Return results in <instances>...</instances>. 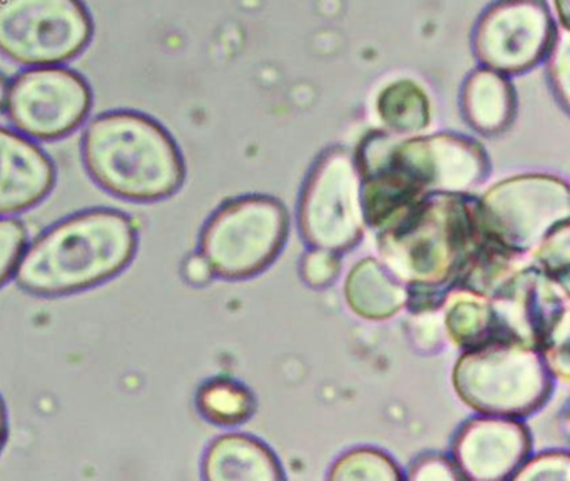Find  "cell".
<instances>
[{"label":"cell","instance_id":"30bf717a","mask_svg":"<svg viewBox=\"0 0 570 481\" xmlns=\"http://www.w3.org/2000/svg\"><path fill=\"white\" fill-rule=\"evenodd\" d=\"M385 159L425 194H473L490 173L482 144L460 134L402 137L385 130Z\"/></svg>","mask_w":570,"mask_h":481},{"label":"cell","instance_id":"1f68e13d","mask_svg":"<svg viewBox=\"0 0 570 481\" xmlns=\"http://www.w3.org/2000/svg\"><path fill=\"white\" fill-rule=\"evenodd\" d=\"M8 84H6V80L2 79V76H0V110H2V107L6 106V99H8Z\"/></svg>","mask_w":570,"mask_h":481},{"label":"cell","instance_id":"44dd1931","mask_svg":"<svg viewBox=\"0 0 570 481\" xmlns=\"http://www.w3.org/2000/svg\"><path fill=\"white\" fill-rule=\"evenodd\" d=\"M330 480L399 481L405 480L400 464L386 451L358 446L336 458L328 471Z\"/></svg>","mask_w":570,"mask_h":481},{"label":"cell","instance_id":"4dcf8cb0","mask_svg":"<svg viewBox=\"0 0 570 481\" xmlns=\"http://www.w3.org/2000/svg\"><path fill=\"white\" fill-rule=\"evenodd\" d=\"M556 7L563 29L569 30V0H556Z\"/></svg>","mask_w":570,"mask_h":481},{"label":"cell","instance_id":"9c48e42d","mask_svg":"<svg viewBox=\"0 0 570 481\" xmlns=\"http://www.w3.org/2000/svg\"><path fill=\"white\" fill-rule=\"evenodd\" d=\"M92 20L81 0H2L0 50L16 62L49 66L81 53Z\"/></svg>","mask_w":570,"mask_h":481},{"label":"cell","instance_id":"4fadbf2b","mask_svg":"<svg viewBox=\"0 0 570 481\" xmlns=\"http://www.w3.org/2000/svg\"><path fill=\"white\" fill-rule=\"evenodd\" d=\"M532 454V434L519 418L476 414L456 430L452 441L453 463L463 480H512Z\"/></svg>","mask_w":570,"mask_h":481},{"label":"cell","instance_id":"8fae6325","mask_svg":"<svg viewBox=\"0 0 570 481\" xmlns=\"http://www.w3.org/2000/svg\"><path fill=\"white\" fill-rule=\"evenodd\" d=\"M92 106L88 82L69 69L26 70L8 89L9 117L22 132L52 140L78 129Z\"/></svg>","mask_w":570,"mask_h":481},{"label":"cell","instance_id":"5b68a950","mask_svg":"<svg viewBox=\"0 0 570 481\" xmlns=\"http://www.w3.org/2000/svg\"><path fill=\"white\" fill-rule=\"evenodd\" d=\"M489 297L503 341L539 351L553 380L569 383V281L529 263L513 271Z\"/></svg>","mask_w":570,"mask_h":481},{"label":"cell","instance_id":"83f0119b","mask_svg":"<svg viewBox=\"0 0 570 481\" xmlns=\"http://www.w3.org/2000/svg\"><path fill=\"white\" fill-rule=\"evenodd\" d=\"M567 37H563L560 46L557 47L556 57H553L552 80L556 92L560 96V102H562L563 109L569 106V42Z\"/></svg>","mask_w":570,"mask_h":481},{"label":"cell","instance_id":"603a6c76","mask_svg":"<svg viewBox=\"0 0 570 481\" xmlns=\"http://www.w3.org/2000/svg\"><path fill=\"white\" fill-rule=\"evenodd\" d=\"M515 481H570V457L566 450L530 454L513 473Z\"/></svg>","mask_w":570,"mask_h":481},{"label":"cell","instance_id":"7c38bea8","mask_svg":"<svg viewBox=\"0 0 570 481\" xmlns=\"http://www.w3.org/2000/svg\"><path fill=\"white\" fill-rule=\"evenodd\" d=\"M553 39L556 27L543 0H500L476 27V56L497 72H525L549 53Z\"/></svg>","mask_w":570,"mask_h":481},{"label":"cell","instance_id":"e0dca14e","mask_svg":"<svg viewBox=\"0 0 570 481\" xmlns=\"http://www.w3.org/2000/svg\"><path fill=\"white\" fill-rule=\"evenodd\" d=\"M462 106L463 116L473 130L482 136H499L515 119V90L502 73L483 67L466 79Z\"/></svg>","mask_w":570,"mask_h":481},{"label":"cell","instance_id":"7402d4cb","mask_svg":"<svg viewBox=\"0 0 570 481\" xmlns=\"http://www.w3.org/2000/svg\"><path fill=\"white\" fill-rule=\"evenodd\" d=\"M530 263L543 273L569 281L570 224L563 220L553 227L529 254Z\"/></svg>","mask_w":570,"mask_h":481},{"label":"cell","instance_id":"d6986e66","mask_svg":"<svg viewBox=\"0 0 570 481\" xmlns=\"http://www.w3.org/2000/svg\"><path fill=\"white\" fill-rule=\"evenodd\" d=\"M376 114L386 132L419 136L430 126L432 104L426 90L412 79L392 80L376 97Z\"/></svg>","mask_w":570,"mask_h":481},{"label":"cell","instance_id":"7a4b0ae2","mask_svg":"<svg viewBox=\"0 0 570 481\" xmlns=\"http://www.w3.org/2000/svg\"><path fill=\"white\" fill-rule=\"evenodd\" d=\"M136 251L138 227L128 214L85 210L59 220L24 251L16 281L35 296H68L121 274Z\"/></svg>","mask_w":570,"mask_h":481},{"label":"cell","instance_id":"6da1fadb","mask_svg":"<svg viewBox=\"0 0 570 481\" xmlns=\"http://www.w3.org/2000/svg\"><path fill=\"white\" fill-rule=\"evenodd\" d=\"M492 237L473 194H429L409 214L376 233L380 261L409 289L446 293L462 283Z\"/></svg>","mask_w":570,"mask_h":481},{"label":"cell","instance_id":"cb8c5ba5","mask_svg":"<svg viewBox=\"0 0 570 481\" xmlns=\"http://www.w3.org/2000/svg\"><path fill=\"white\" fill-rule=\"evenodd\" d=\"M342 273V257L338 253L320 247H309L299 263V276L306 286L323 289L332 286Z\"/></svg>","mask_w":570,"mask_h":481},{"label":"cell","instance_id":"484cf974","mask_svg":"<svg viewBox=\"0 0 570 481\" xmlns=\"http://www.w3.org/2000/svg\"><path fill=\"white\" fill-rule=\"evenodd\" d=\"M412 481H459L463 480L452 457L440 453L420 454L410 463L405 474Z\"/></svg>","mask_w":570,"mask_h":481},{"label":"cell","instance_id":"f546056e","mask_svg":"<svg viewBox=\"0 0 570 481\" xmlns=\"http://www.w3.org/2000/svg\"><path fill=\"white\" fill-rule=\"evenodd\" d=\"M6 438H8V413H6V404L0 396V451L4 448Z\"/></svg>","mask_w":570,"mask_h":481},{"label":"cell","instance_id":"52a82bcc","mask_svg":"<svg viewBox=\"0 0 570 481\" xmlns=\"http://www.w3.org/2000/svg\"><path fill=\"white\" fill-rule=\"evenodd\" d=\"M298 227L306 246L333 253H346L362 240V176L352 153L335 147L316 160L299 196Z\"/></svg>","mask_w":570,"mask_h":481},{"label":"cell","instance_id":"d4e9b609","mask_svg":"<svg viewBox=\"0 0 570 481\" xmlns=\"http://www.w3.org/2000/svg\"><path fill=\"white\" fill-rule=\"evenodd\" d=\"M28 247V230L18 219H0V286L16 274Z\"/></svg>","mask_w":570,"mask_h":481},{"label":"cell","instance_id":"ffe728a7","mask_svg":"<svg viewBox=\"0 0 570 481\" xmlns=\"http://www.w3.org/2000/svg\"><path fill=\"white\" fill-rule=\"evenodd\" d=\"M196 408L206 421L216 426H239L255 414L256 396L242 381L216 376L199 386Z\"/></svg>","mask_w":570,"mask_h":481},{"label":"cell","instance_id":"8992f818","mask_svg":"<svg viewBox=\"0 0 570 481\" xmlns=\"http://www.w3.org/2000/svg\"><path fill=\"white\" fill-rule=\"evenodd\" d=\"M289 213L282 200L263 194L236 197L219 206L199 236V253L215 276L243 281L268 269L289 236Z\"/></svg>","mask_w":570,"mask_h":481},{"label":"cell","instance_id":"2e32d148","mask_svg":"<svg viewBox=\"0 0 570 481\" xmlns=\"http://www.w3.org/2000/svg\"><path fill=\"white\" fill-rule=\"evenodd\" d=\"M345 301L366 321H389L409 303V287L376 257H363L346 274Z\"/></svg>","mask_w":570,"mask_h":481},{"label":"cell","instance_id":"9a60e30c","mask_svg":"<svg viewBox=\"0 0 570 481\" xmlns=\"http://www.w3.org/2000/svg\"><path fill=\"white\" fill-rule=\"evenodd\" d=\"M203 477L209 481L285 480L275 451L258 438L228 433L216 438L203 460Z\"/></svg>","mask_w":570,"mask_h":481},{"label":"cell","instance_id":"4316f807","mask_svg":"<svg viewBox=\"0 0 570 481\" xmlns=\"http://www.w3.org/2000/svg\"><path fill=\"white\" fill-rule=\"evenodd\" d=\"M410 340L416 350L423 353L439 350L442 346L443 324L440 310L435 311H416L409 317Z\"/></svg>","mask_w":570,"mask_h":481},{"label":"cell","instance_id":"5bb4252c","mask_svg":"<svg viewBox=\"0 0 570 481\" xmlns=\"http://www.w3.org/2000/svg\"><path fill=\"white\" fill-rule=\"evenodd\" d=\"M55 184L51 157L28 137L0 127V216L38 206Z\"/></svg>","mask_w":570,"mask_h":481},{"label":"cell","instance_id":"ac0fdd59","mask_svg":"<svg viewBox=\"0 0 570 481\" xmlns=\"http://www.w3.org/2000/svg\"><path fill=\"white\" fill-rule=\"evenodd\" d=\"M443 333L456 350H472L492 341H503L490 297L469 287L446 291L442 307Z\"/></svg>","mask_w":570,"mask_h":481},{"label":"cell","instance_id":"277c9868","mask_svg":"<svg viewBox=\"0 0 570 481\" xmlns=\"http://www.w3.org/2000/svg\"><path fill=\"white\" fill-rule=\"evenodd\" d=\"M452 383L460 401L476 414L519 420L542 410L556 386L542 354L515 341L462 351Z\"/></svg>","mask_w":570,"mask_h":481},{"label":"cell","instance_id":"ba28073f","mask_svg":"<svg viewBox=\"0 0 570 481\" xmlns=\"http://www.w3.org/2000/svg\"><path fill=\"white\" fill-rule=\"evenodd\" d=\"M479 207L490 237L529 256L553 227L569 220V184L549 174L507 177L479 197Z\"/></svg>","mask_w":570,"mask_h":481},{"label":"cell","instance_id":"f1b7e54d","mask_svg":"<svg viewBox=\"0 0 570 481\" xmlns=\"http://www.w3.org/2000/svg\"><path fill=\"white\" fill-rule=\"evenodd\" d=\"M213 276L215 273L202 253L191 254L183 263V277L193 286H206L212 283Z\"/></svg>","mask_w":570,"mask_h":481},{"label":"cell","instance_id":"3957f363","mask_svg":"<svg viewBox=\"0 0 570 481\" xmlns=\"http://www.w3.org/2000/svg\"><path fill=\"white\" fill-rule=\"evenodd\" d=\"M82 159L98 186L135 203L166 199L185 183V159L171 134L135 110L96 117L82 137Z\"/></svg>","mask_w":570,"mask_h":481}]
</instances>
